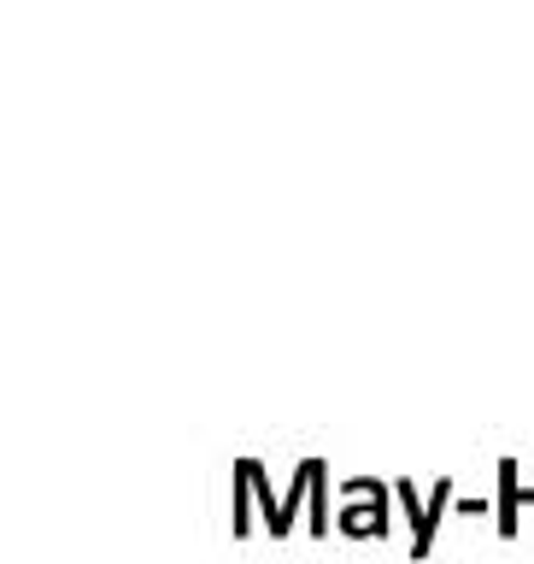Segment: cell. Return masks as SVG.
I'll return each instance as SVG.
<instances>
[{
	"label": "cell",
	"mask_w": 534,
	"mask_h": 564,
	"mask_svg": "<svg viewBox=\"0 0 534 564\" xmlns=\"http://www.w3.org/2000/svg\"><path fill=\"white\" fill-rule=\"evenodd\" d=\"M335 494H341V506L347 500H394V482H382V476H347Z\"/></svg>",
	"instance_id": "52a82bcc"
},
{
	"label": "cell",
	"mask_w": 534,
	"mask_h": 564,
	"mask_svg": "<svg viewBox=\"0 0 534 564\" xmlns=\"http://www.w3.org/2000/svg\"><path fill=\"white\" fill-rule=\"evenodd\" d=\"M241 470H247V482H253V506H259V523L271 529V535L282 541L288 535V518H282V494L271 488V470L259 465V458H241Z\"/></svg>",
	"instance_id": "277c9868"
},
{
	"label": "cell",
	"mask_w": 534,
	"mask_h": 564,
	"mask_svg": "<svg viewBox=\"0 0 534 564\" xmlns=\"http://www.w3.org/2000/svg\"><path fill=\"white\" fill-rule=\"evenodd\" d=\"M394 500H400L405 529H412V558H429L435 553V535H440V523H435V511H429V494H423L412 476H394Z\"/></svg>",
	"instance_id": "6da1fadb"
},
{
	"label": "cell",
	"mask_w": 534,
	"mask_h": 564,
	"mask_svg": "<svg viewBox=\"0 0 534 564\" xmlns=\"http://www.w3.org/2000/svg\"><path fill=\"white\" fill-rule=\"evenodd\" d=\"M253 523H259L253 482H247V470H241V458H236V476H229V529H236V541L253 535Z\"/></svg>",
	"instance_id": "5b68a950"
},
{
	"label": "cell",
	"mask_w": 534,
	"mask_h": 564,
	"mask_svg": "<svg viewBox=\"0 0 534 564\" xmlns=\"http://www.w3.org/2000/svg\"><path fill=\"white\" fill-rule=\"evenodd\" d=\"M306 529L312 535H329L335 518H329V465L317 458L312 465V494H306Z\"/></svg>",
	"instance_id": "8992f818"
},
{
	"label": "cell",
	"mask_w": 534,
	"mask_h": 564,
	"mask_svg": "<svg viewBox=\"0 0 534 564\" xmlns=\"http://www.w3.org/2000/svg\"><path fill=\"white\" fill-rule=\"evenodd\" d=\"M493 529H500V541H517V511H523V476H517V453H500V465H493Z\"/></svg>",
	"instance_id": "3957f363"
},
{
	"label": "cell",
	"mask_w": 534,
	"mask_h": 564,
	"mask_svg": "<svg viewBox=\"0 0 534 564\" xmlns=\"http://www.w3.org/2000/svg\"><path fill=\"white\" fill-rule=\"evenodd\" d=\"M400 523V500H347V506H335V529L352 541H370V535H388V529Z\"/></svg>",
	"instance_id": "7a4b0ae2"
}]
</instances>
